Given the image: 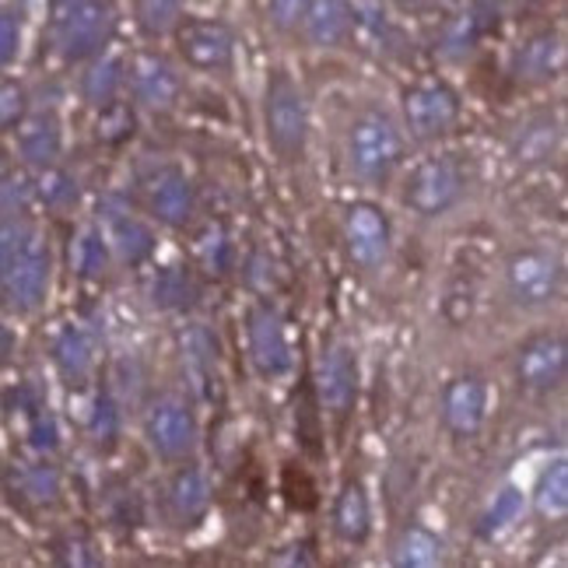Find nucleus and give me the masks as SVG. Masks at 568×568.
<instances>
[{"instance_id": "obj_2", "label": "nucleus", "mask_w": 568, "mask_h": 568, "mask_svg": "<svg viewBox=\"0 0 568 568\" xmlns=\"http://www.w3.org/2000/svg\"><path fill=\"white\" fill-rule=\"evenodd\" d=\"M50 271H53V260H50L47 239L29 229L26 243H21V250L11 260V267L4 271V277H0V298H4L8 310L36 313L50 292Z\"/></svg>"}, {"instance_id": "obj_28", "label": "nucleus", "mask_w": 568, "mask_h": 568, "mask_svg": "<svg viewBox=\"0 0 568 568\" xmlns=\"http://www.w3.org/2000/svg\"><path fill=\"white\" fill-rule=\"evenodd\" d=\"M523 513V495L516 488H506L498 498H495V506L485 519V530H501V527H509V523H516Z\"/></svg>"}, {"instance_id": "obj_12", "label": "nucleus", "mask_w": 568, "mask_h": 568, "mask_svg": "<svg viewBox=\"0 0 568 568\" xmlns=\"http://www.w3.org/2000/svg\"><path fill=\"white\" fill-rule=\"evenodd\" d=\"M344 239H347V253L358 267L365 271H379L389 256V222L386 214L373 204H355L347 211L344 222Z\"/></svg>"}, {"instance_id": "obj_29", "label": "nucleus", "mask_w": 568, "mask_h": 568, "mask_svg": "<svg viewBox=\"0 0 568 568\" xmlns=\"http://www.w3.org/2000/svg\"><path fill=\"white\" fill-rule=\"evenodd\" d=\"M26 235H29V225L18 222V217H4V222H0V277L11 267V260L21 250V243H26Z\"/></svg>"}, {"instance_id": "obj_17", "label": "nucleus", "mask_w": 568, "mask_h": 568, "mask_svg": "<svg viewBox=\"0 0 568 568\" xmlns=\"http://www.w3.org/2000/svg\"><path fill=\"white\" fill-rule=\"evenodd\" d=\"M558 144H561V123L555 116H537L516 130L509 151L519 165H540L555 155Z\"/></svg>"}, {"instance_id": "obj_32", "label": "nucleus", "mask_w": 568, "mask_h": 568, "mask_svg": "<svg viewBox=\"0 0 568 568\" xmlns=\"http://www.w3.org/2000/svg\"><path fill=\"white\" fill-rule=\"evenodd\" d=\"M26 109V95H21L18 84H4L0 89V123H14Z\"/></svg>"}, {"instance_id": "obj_5", "label": "nucleus", "mask_w": 568, "mask_h": 568, "mask_svg": "<svg viewBox=\"0 0 568 568\" xmlns=\"http://www.w3.org/2000/svg\"><path fill=\"white\" fill-rule=\"evenodd\" d=\"M464 196V172L453 159H425L410 172L404 201L422 217H439Z\"/></svg>"}, {"instance_id": "obj_35", "label": "nucleus", "mask_w": 568, "mask_h": 568, "mask_svg": "<svg viewBox=\"0 0 568 568\" xmlns=\"http://www.w3.org/2000/svg\"><path fill=\"white\" fill-rule=\"evenodd\" d=\"M116 432V410L109 400L99 404V414H95V435H102V439H109V435Z\"/></svg>"}, {"instance_id": "obj_26", "label": "nucleus", "mask_w": 568, "mask_h": 568, "mask_svg": "<svg viewBox=\"0 0 568 568\" xmlns=\"http://www.w3.org/2000/svg\"><path fill=\"white\" fill-rule=\"evenodd\" d=\"M151 302L162 305V310H183L193 302V284L183 271H162L151 284Z\"/></svg>"}, {"instance_id": "obj_6", "label": "nucleus", "mask_w": 568, "mask_h": 568, "mask_svg": "<svg viewBox=\"0 0 568 568\" xmlns=\"http://www.w3.org/2000/svg\"><path fill=\"white\" fill-rule=\"evenodd\" d=\"M141 190H144L148 207L155 211V217H159L162 225L183 229L193 217V207H196L193 183L186 180V172H180L176 165L148 169L144 176H141Z\"/></svg>"}, {"instance_id": "obj_13", "label": "nucleus", "mask_w": 568, "mask_h": 568, "mask_svg": "<svg viewBox=\"0 0 568 568\" xmlns=\"http://www.w3.org/2000/svg\"><path fill=\"white\" fill-rule=\"evenodd\" d=\"M250 355L260 376H284L292 368V344L288 334H284L281 316L271 310V305H256L250 316Z\"/></svg>"}, {"instance_id": "obj_34", "label": "nucleus", "mask_w": 568, "mask_h": 568, "mask_svg": "<svg viewBox=\"0 0 568 568\" xmlns=\"http://www.w3.org/2000/svg\"><path fill=\"white\" fill-rule=\"evenodd\" d=\"M14 50H18V26H14V18L0 14V68L11 63Z\"/></svg>"}, {"instance_id": "obj_16", "label": "nucleus", "mask_w": 568, "mask_h": 568, "mask_svg": "<svg viewBox=\"0 0 568 568\" xmlns=\"http://www.w3.org/2000/svg\"><path fill=\"white\" fill-rule=\"evenodd\" d=\"M63 134H60V120L53 113H36L21 123L18 130V151L21 159L32 165H53L60 159Z\"/></svg>"}, {"instance_id": "obj_19", "label": "nucleus", "mask_w": 568, "mask_h": 568, "mask_svg": "<svg viewBox=\"0 0 568 568\" xmlns=\"http://www.w3.org/2000/svg\"><path fill=\"white\" fill-rule=\"evenodd\" d=\"M169 501H172V509H176L180 519H201L211 506V480L204 470H196V467H183L176 477H172V485H169Z\"/></svg>"}, {"instance_id": "obj_4", "label": "nucleus", "mask_w": 568, "mask_h": 568, "mask_svg": "<svg viewBox=\"0 0 568 568\" xmlns=\"http://www.w3.org/2000/svg\"><path fill=\"white\" fill-rule=\"evenodd\" d=\"M506 281L519 310H544L561 295V264L544 250H523L509 260Z\"/></svg>"}, {"instance_id": "obj_30", "label": "nucleus", "mask_w": 568, "mask_h": 568, "mask_svg": "<svg viewBox=\"0 0 568 568\" xmlns=\"http://www.w3.org/2000/svg\"><path fill=\"white\" fill-rule=\"evenodd\" d=\"M558 60H561L558 42H548V39H544V42H534L530 60H527V74H534V78H555Z\"/></svg>"}, {"instance_id": "obj_36", "label": "nucleus", "mask_w": 568, "mask_h": 568, "mask_svg": "<svg viewBox=\"0 0 568 568\" xmlns=\"http://www.w3.org/2000/svg\"><path fill=\"white\" fill-rule=\"evenodd\" d=\"M305 0H274V18L281 21V26H292V21L302 14Z\"/></svg>"}, {"instance_id": "obj_33", "label": "nucleus", "mask_w": 568, "mask_h": 568, "mask_svg": "<svg viewBox=\"0 0 568 568\" xmlns=\"http://www.w3.org/2000/svg\"><path fill=\"white\" fill-rule=\"evenodd\" d=\"M201 256H204V264L214 267V271H225V239L217 229H211L204 235V246H201Z\"/></svg>"}, {"instance_id": "obj_15", "label": "nucleus", "mask_w": 568, "mask_h": 568, "mask_svg": "<svg viewBox=\"0 0 568 568\" xmlns=\"http://www.w3.org/2000/svg\"><path fill=\"white\" fill-rule=\"evenodd\" d=\"M446 425L456 435H477L485 425V410H488V389L477 376H460L446 386Z\"/></svg>"}, {"instance_id": "obj_8", "label": "nucleus", "mask_w": 568, "mask_h": 568, "mask_svg": "<svg viewBox=\"0 0 568 568\" xmlns=\"http://www.w3.org/2000/svg\"><path fill=\"white\" fill-rule=\"evenodd\" d=\"M144 435L165 460H183L196 446V418L183 400H159L144 418Z\"/></svg>"}, {"instance_id": "obj_24", "label": "nucleus", "mask_w": 568, "mask_h": 568, "mask_svg": "<svg viewBox=\"0 0 568 568\" xmlns=\"http://www.w3.org/2000/svg\"><path fill=\"white\" fill-rule=\"evenodd\" d=\"M534 501L544 519H565L568 513V467L565 460H555L548 470L540 474Z\"/></svg>"}, {"instance_id": "obj_22", "label": "nucleus", "mask_w": 568, "mask_h": 568, "mask_svg": "<svg viewBox=\"0 0 568 568\" xmlns=\"http://www.w3.org/2000/svg\"><path fill=\"white\" fill-rule=\"evenodd\" d=\"M53 355H57L60 373L78 383V379H84V376L92 373V365H95V344H92V337L84 334V331H68V334L57 341Z\"/></svg>"}, {"instance_id": "obj_1", "label": "nucleus", "mask_w": 568, "mask_h": 568, "mask_svg": "<svg viewBox=\"0 0 568 568\" xmlns=\"http://www.w3.org/2000/svg\"><path fill=\"white\" fill-rule=\"evenodd\" d=\"M404 138L386 113H362L347 134V165L365 183H386L389 172L400 165Z\"/></svg>"}, {"instance_id": "obj_10", "label": "nucleus", "mask_w": 568, "mask_h": 568, "mask_svg": "<svg viewBox=\"0 0 568 568\" xmlns=\"http://www.w3.org/2000/svg\"><path fill=\"white\" fill-rule=\"evenodd\" d=\"M404 120L414 138H439L460 120V99L446 84H418L404 95Z\"/></svg>"}, {"instance_id": "obj_25", "label": "nucleus", "mask_w": 568, "mask_h": 568, "mask_svg": "<svg viewBox=\"0 0 568 568\" xmlns=\"http://www.w3.org/2000/svg\"><path fill=\"white\" fill-rule=\"evenodd\" d=\"M347 32V11L341 0H316L310 11V36L320 47H334Z\"/></svg>"}, {"instance_id": "obj_31", "label": "nucleus", "mask_w": 568, "mask_h": 568, "mask_svg": "<svg viewBox=\"0 0 568 568\" xmlns=\"http://www.w3.org/2000/svg\"><path fill=\"white\" fill-rule=\"evenodd\" d=\"M105 260V250H102V239L99 235H81L78 243V271L81 274H95Z\"/></svg>"}, {"instance_id": "obj_21", "label": "nucleus", "mask_w": 568, "mask_h": 568, "mask_svg": "<svg viewBox=\"0 0 568 568\" xmlns=\"http://www.w3.org/2000/svg\"><path fill=\"white\" fill-rule=\"evenodd\" d=\"M183 53L196 68H225L232 57V42L222 29L214 26H193L183 36Z\"/></svg>"}, {"instance_id": "obj_27", "label": "nucleus", "mask_w": 568, "mask_h": 568, "mask_svg": "<svg viewBox=\"0 0 568 568\" xmlns=\"http://www.w3.org/2000/svg\"><path fill=\"white\" fill-rule=\"evenodd\" d=\"M120 81H123L120 63L116 60H102L89 71V78H84V95H89L95 105H105V102H113V95L120 92Z\"/></svg>"}, {"instance_id": "obj_9", "label": "nucleus", "mask_w": 568, "mask_h": 568, "mask_svg": "<svg viewBox=\"0 0 568 568\" xmlns=\"http://www.w3.org/2000/svg\"><path fill=\"white\" fill-rule=\"evenodd\" d=\"M565 368H568V347L561 334H540L519 347L516 358L519 386H527L534 393H551L565 383Z\"/></svg>"}, {"instance_id": "obj_7", "label": "nucleus", "mask_w": 568, "mask_h": 568, "mask_svg": "<svg viewBox=\"0 0 568 568\" xmlns=\"http://www.w3.org/2000/svg\"><path fill=\"white\" fill-rule=\"evenodd\" d=\"M105 11L99 0H63L57 11V50L68 60H81L102 47Z\"/></svg>"}, {"instance_id": "obj_18", "label": "nucleus", "mask_w": 568, "mask_h": 568, "mask_svg": "<svg viewBox=\"0 0 568 568\" xmlns=\"http://www.w3.org/2000/svg\"><path fill=\"white\" fill-rule=\"evenodd\" d=\"M134 92L148 109H172L180 99V78L172 74L169 63L144 57L134 68Z\"/></svg>"}, {"instance_id": "obj_23", "label": "nucleus", "mask_w": 568, "mask_h": 568, "mask_svg": "<svg viewBox=\"0 0 568 568\" xmlns=\"http://www.w3.org/2000/svg\"><path fill=\"white\" fill-rule=\"evenodd\" d=\"M393 561L400 568H435L443 561V544L422 527H407L393 548Z\"/></svg>"}, {"instance_id": "obj_20", "label": "nucleus", "mask_w": 568, "mask_h": 568, "mask_svg": "<svg viewBox=\"0 0 568 568\" xmlns=\"http://www.w3.org/2000/svg\"><path fill=\"white\" fill-rule=\"evenodd\" d=\"M334 519H337V534L347 544H362L368 530H373V509H368V495L358 480H352V485L341 491Z\"/></svg>"}, {"instance_id": "obj_14", "label": "nucleus", "mask_w": 568, "mask_h": 568, "mask_svg": "<svg viewBox=\"0 0 568 568\" xmlns=\"http://www.w3.org/2000/svg\"><path fill=\"white\" fill-rule=\"evenodd\" d=\"M99 214H102V229H105L109 246L116 250L123 264H141V260L151 256V250H155V235H151V229L141 222V217H134L116 204H105Z\"/></svg>"}, {"instance_id": "obj_3", "label": "nucleus", "mask_w": 568, "mask_h": 568, "mask_svg": "<svg viewBox=\"0 0 568 568\" xmlns=\"http://www.w3.org/2000/svg\"><path fill=\"white\" fill-rule=\"evenodd\" d=\"M267 138L281 159H302L310 141V109L288 78H277L267 95Z\"/></svg>"}, {"instance_id": "obj_11", "label": "nucleus", "mask_w": 568, "mask_h": 568, "mask_svg": "<svg viewBox=\"0 0 568 568\" xmlns=\"http://www.w3.org/2000/svg\"><path fill=\"white\" fill-rule=\"evenodd\" d=\"M316 397L326 410L347 414L358 397V365L347 344L323 347L316 365Z\"/></svg>"}]
</instances>
